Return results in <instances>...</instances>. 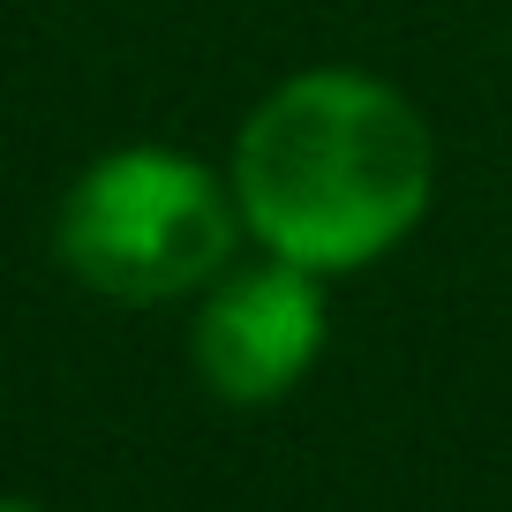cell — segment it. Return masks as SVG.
Segmentation results:
<instances>
[{"label":"cell","instance_id":"7a4b0ae2","mask_svg":"<svg viewBox=\"0 0 512 512\" xmlns=\"http://www.w3.org/2000/svg\"><path fill=\"white\" fill-rule=\"evenodd\" d=\"M249 249L226 166L189 144H113L53 204V256L83 294L121 309L196 302Z\"/></svg>","mask_w":512,"mask_h":512},{"label":"cell","instance_id":"3957f363","mask_svg":"<svg viewBox=\"0 0 512 512\" xmlns=\"http://www.w3.org/2000/svg\"><path fill=\"white\" fill-rule=\"evenodd\" d=\"M332 279L302 272L287 256H234L219 279L189 302V369L211 400L241 407H279L287 392H302L309 369L324 362L332 339Z\"/></svg>","mask_w":512,"mask_h":512},{"label":"cell","instance_id":"277c9868","mask_svg":"<svg viewBox=\"0 0 512 512\" xmlns=\"http://www.w3.org/2000/svg\"><path fill=\"white\" fill-rule=\"evenodd\" d=\"M0 512H46V505H31V497H0Z\"/></svg>","mask_w":512,"mask_h":512},{"label":"cell","instance_id":"6da1fadb","mask_svg":"<svg viewBox=\"0 0 512 512\" xmlns=\"http://www.w3.org/2000/svg\"><path fill=\"white\" fill-rule=\"evenodd\" d=\"M226 181L249 249L354 279L422 234L437 204V128L377 68H294L241 113Z\"/></svg>","mask_w":512,"mask_h":512}]
</instances>
